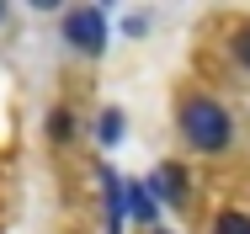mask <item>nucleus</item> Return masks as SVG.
I'll list each match as a JSON object with an SVG mask.
<instances>
[{"mask_svg": "<svg viewBox=\"0 0 250 234\" xmlns=\"http://www.w3.org/2000/svg\"><path fill=\"white\" fill-rule=\"evenodd\" d=\"M149 187H154V197H170V202H181V191H187V181H181V165H160Z\"/></svg>", "mask_w": 250, "mask_h": 234, "instance_id": "20e7f679", "label": "nucleus"}, {"mask_svg": "<svg viewBox=\"0 0 250 234\" xmlns=\"http://www.w3.org/2000/svg\"><path fill=\"white\" fill-rule=\"evenodd\" d=\"M234 53H240V64H245V69H250V27H245V32H240V38H234Z\"/></svg>", "mask_w": 250, "mask_h": 234, "instance_id": "6e6552de", "label": "nucleus"}, {"mask_svg": "<svg viewBox=\"0 0 250 234\" xmlns=\"http://www.w3.org/2000/svg\"><path fill=\"white\" fill-rule=\"evenodd\" d=\"M128 208H133V218H139V224H154V218H160V213H154V197L139 187V181H128Z\"/></svg>", "mask_w": 250, "mask_h": 234, "instance_id": "39448f33", "label": "nucleus"}, {"mask_svg": "<svg viewBox=\"0 0 250 234\" xmlns=\"http://www.w3.org/2000/svg\"><path fill=\"white\" fill-rule=\"evenodd\" d=\"M64 43L80 48V53H101L106 48V16H101L96 5H75L64 16Z\"/></svg>", "mask_w": 250, "mask_h": 234, "instance_id": "f03ea898", "label": "nucleus"}, {"mask_svg": "<svg viewBox=\"0 0 250 234\" xmlns=\"http://www.w3.org/2000/svg\"><path fill=\"white\" fill-rule=\"evenodd\" d=\"M53 139H69V112H53Z\"/></svg>", "mask_w": 250, "mask_h": 234, "instance_id": "1a4fd4ad", "label": "nucleus"}, {"mask_svg": "<svg viewBox=\"0 0 250 234\" xmlns=\"http://www.w3.org/2000/svg\"><path fill=\"white\" fill-rule=\"evenodd\" d=\"M0 16H5V5H0Z\"/></svg>", "mask_w": 250, "mask_h": 234, "instance_id": "9d476101", "label": "nucleus"}, {"mask_svg": "<svg viewBox=\"0 0 250 234\" xmlns=\"http://www.w3.org/2000/svg\"><path fill=\"white\" fill-rule=\"evenodd\" d=\"M101 187H106V234H117L128 213V187L117 181V170H101Z\"/></svg>", "mask_w": 250, "mask_h": 234, "instance_id": "7ed1b4c3", "label": "nucleus"}, {"mask_svg": "<svg viewBox=\"0 0 250 234\" xmlns=\"http://www.w3.org/2000/svg\"><path fill=\"white\" fill-rule=\"evenodd\" d=\"M181 133H187V144L202 149V154H213V149H224V144L234 139L229 112H224L213 96H192V101L181 106Z\"/></svg>", "mask_w": 250, "mask_h": 234, "instance_id": "f257e3e1", "label": "nucleus"}, {"mask_svg": "<svg viewBox=\"0 0 250 234\" xmlns=\"http://www.w3.org/2000/svg\"><path fill=\"white\" fill-rule=\"evenodd\" d=\"M123 139V112L112 106V112H101V144H117Z\"/></svg>", "mask_w": 250, "mask_h": 234, "instance_id": "423d86ee", "label": "nucleus"}, {"mask_svg": "<svg viewBox=\"0 0 250 234\" xmlns=\"http://www.w3.org/2000/svg\"><path fill=\"white\" fill-rule=\"evenodd\" d=\"M218 234H250V218L245 213H224L218 218Z\"/></svg>", "mask_w": 250, "mask_h": 234, "instance_id": "0eeeda50", "label": "nucleus"}]
</instances>
